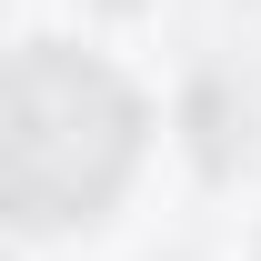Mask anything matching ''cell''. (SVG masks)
Here are the masks:
<instances>
[{
	"label": "cell",
	"mask_w": 261,
	"mask_h": 261,
	"mask_svg": "<svg viewBox=\"0 0 261 261\" xmlns=\"http://www.w3.org/2000/svg\"><path fill=\"white\" fill-rule=\"evenodd\" d=\"M130 161H141V91L111 61L70 40L0 50V221H91L121 201Z\"/></svg>",
	"instance_id": "cell-1"
}]
</instances>
